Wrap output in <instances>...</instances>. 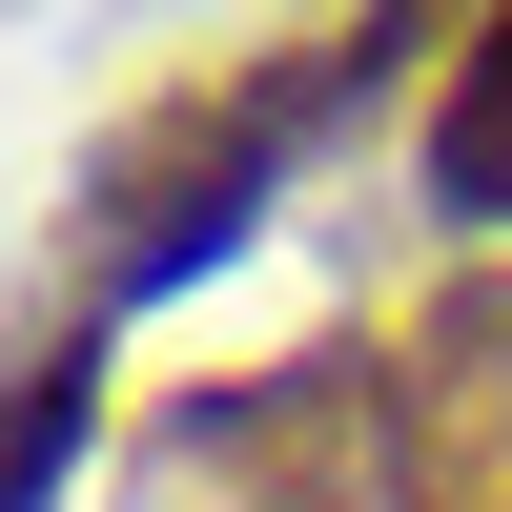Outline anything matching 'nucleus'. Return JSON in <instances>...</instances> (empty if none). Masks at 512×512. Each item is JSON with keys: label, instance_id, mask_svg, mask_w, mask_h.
<instances>
[{"label": "nucleus", "instance_id": "nucleus-1", "mask_svg": "<svg viewBox=\"0 0 512 512\" xmlns=\"http://www.w3.org/2000/svg\"><path fill=\"white\" fill-rule=\"evenodd\" d=\"M390 62V41H328V62H226V82H164V103H123L103 123V164H82V287H164V267H205V246L246 226V205L287 185V144H308L328 103H349V82Z\"/></svg>", "mask_w": 512, "mask_h": 512}, {"label": "nucleus", "instance_id": "nucleus-2", "mask_svg": "<svg viewBox=\"0 0 512 512\" xmlns=\"http://www.w3.org/2000/svg\"><path fill=\"white\" fill-rule=\"evenodd\" d=\"M123 512H390V349H287L123 451Z\"/></svg>", "mask_w": 512, "mask_h": 512}, {"label": "nucleus", "instance_id": "nucleus-5", "mask_svg": "<svg viewBox=\"0 0 512 512\" xmlns=\"http://www.w3.org/2000/svg\"><path fill=\"white\" fill-rule=\"evenodd\" d=\"M431 205L512 226V0L472 21V62H451V103H431Z\"/></svg>", "mask_w": 512, "mask_h": 512}, {"label": "nucleus", "instance_id": "nucleus-4", "mask_svg": "<svg viewBox=\"0 0 512 512\" xmlns=\"http://www.w3.org/2000/svg\"><path fill=\"white\" fill-rule=\"evenodd\" d=\"M82 410H103V308H41V328H0V512H41V492H62Z\"/></svg>", "mask_w": 512, "mask_h": 512}, {"label": "nucleus", "instance_id": "nucleus-3", "mask_svg": "<svg viewBox=\"0 0 512 512\" xmlns=\"http://www.w3.org/2000/svg\"><path fill=\"white\" fill-rule=\"evenodd\" d=\"M390 512H512V246L410 287L390 328Z\"/></svg>", "mask_w": 512, "mask_h": 512}]
</instances>
